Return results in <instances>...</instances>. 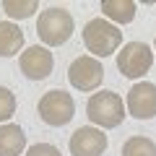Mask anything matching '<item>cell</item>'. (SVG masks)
Here are the masks:
<instances>
[{"label":"cell","instance_id":"1","mask_svg":"<svg viewBox=\"0 0 156 156\" xmlns=\"http://www.w3.org/2000/svg\"><path fill=\"white\" fill-rule=\"evenodd\" d=\"M73 26H76V21H73L70 11H65L60 5H50L47 11L39 13V18H37V34H39V39H42L44 47L65 44L68 39L73 37Z\"/></svg>","mask_w":156,"mask_h":156},{"label":"cell","instance_id":"2","mask_svg":"<svg viewBox=\"0 0 156 156\" xmlns=\"http://www.w3.org/2000/svg\"><path fill=\"white\" fill-rule=\"evenodd\" d=\"M86 117L96 128H120L125 120V101L115 91H96L89 101H86Z\"/></svg>","mask_w":156,"mask_h":156},{"label":"cell","instance_id":"3","mask_svg":"<svg viewBox=\"0 0 156 156\" xmlns=\"http://www.w3.org/2000/svg\"><path fill=\"white\" fill-rule=\"evenodd\" d=\"M83 44L91 52V57H109L122 44V31L107 18H91L83 26Z\"/></svg>","mask_w":156,"mask_h":156},{"label":"cell","instance_id":"4","mask_svg":"<svg viewBox=\"0 0 156 156\" xmlns=\"http://www.w3.org/2000/svg\"><path fill=\"white\" fill-rule=\"evenodd\" d=\"M37 112H39V117H42V122L52 125V128H62V125H68L73 120V115H76V101H73V96L68 94V91L52 89V91H47V94L39 99Z\"/></svg>","mask_w":156,"mask_h":156},{"label":"cell","instance_id":"5","mask_svg":"<svg viewBox=\"0 0 156 156\" xmlns=\"http://www.w3.org/2000/svg\"><path fill=\"white\" fill-rule=\"evenodd\" d=\"M154 65V52L146 42H128L117 52V68L125 78H143Z\"/></svg>","mask_w":156,"mask_h":156},{"label":"cell","instance_id":"6","mask_svg":"<svg viewBox=\"0 0 156 156\" xmlns=\"http://www.w3.org/2000/svg\"><path fill=\"white\" fill-rule=\"evenodd\" d=\"M68 81H70V86L78 89V91H94V89H99L101 81H104V68H101V62L96 60V57L81 55V57H76V60L70 62V68H68Z\"/></svg>","mask_w":156,"mask_h":156},{"label":"cell","instance_id":"7","mask_svg":"<svg viewBox=\"0 0 156 156\" xmlns=\"http://www.w3.org/2000/svg\"><path fill=\"white\" fill-rule=\"evenodd\" d=\"M18 68H21V73L29 81H44L52 73V68H55V57L44 44H31L21 52Z\"/></svg>","mask_w":156,"mask_h":156},{"label":"cell","instance_id":"8","mask_svg":"<svg viewBox=\"0 0 156 156\" xmlns=\"http://www.w3.org/2000/svg\"><path fill=\"white\" fill-rule=\"evenodd\" d=\"M125 109H128L130 117H135V120H151V117H156V83H151V81H138V83L128 91Z\"/></svg>","mask_w":156,"mask_h":156},{"label":"cell","instance_id":"9","mask_svg":"<svg viewBox=\"0 0 156 156\" xmlns=\"http://www.w3.org/2000/svg\"><path fill=\"white\" fill-rule=\"evenodd\" d=\"M70 154L73 156H101L107 151V135L104 130L94 125H83L70 135Z\"/></svg>","mask_w":156,"mask_h":156},{"label":"cell","instance_id":"10","mask_svg":"<svg viewBox=\"0 0 156 156\" xmlns=\"http://www.w3.org/2000/svg\"><path fill=\"white\" fill-rule=\"evenodd\" d=\"M26 151V133L21 125H0V156H21Z\"/></svg>","mask_w":156,"mask_h":156},{"label":"cell","instance_id":"11","mask_svg":"<svg viewBox=\"0 0 156 156\" xmlns=\"http://www.w3.org/2000/svg\"><path fill=\"white\" fill-rule=\"evenodd\" d=\"M135 11H138V5H135L133 0H101V13L115 26L130 23L135 18Z\"/></svg>","mask_w":156,"mask_h":156},{"label":"cell","instance_id":"12","mask_svg":"<svg viewBox=\"0 0 156 156\" xmlns=\"http://www.w3.org/2000/svg\"><path fill=\"white\" fill-rule=\"evenodd\" d=\"M23 47V31L13 21H0V57H11Z\"/></svg>","mask_w":156,"mask_h":156},{"label":"cell","instance_id":"13","mask_svg":"<svg viewBox=\"0 0 156 156\" xmlns=\"http://www.w3.org/2000/svg\"><path fill=\"white\" fill-rule=\"evenodd\" d=\"M122 156H156V143L146 135H133L125 140Z\"/></svg>","mask_w":156,"mask_h":156},{"label":"cell","instance_id":"14","mask_svg":"<svg viewBox=\"0 0 156 156\" xmlns=\"http://www.w3.org/2000/svg\"><path fill=\"white\" fill-rule=\"evenodd\" d=\"M39 8L37 0H5L3 11L8 18H31V13Z\"/></svg>","mask_w":156,"mask_h":156},{"label":"cell","instance_id":"15","mask_svg":"<svg viewBox=\"0 0 156 156\" xmlns=\"http://www.w3.org/2000/svg\"><path fill=\"white\" fill-rule=\"evenodd\" d=\"M13 112H16V94L5 86H0V122L5 125V120H11Z\"/></svg>","mask_w":156,"mask_h":156},{"label":"cell","instance_id":"16","mask_svg":"<svg viewBox=\"0 0 156 156\" xmlns=\"http://www.w3.org/2000/svg\"><path fill=\"white\" fill-rule=\"evenodd\" d=\"M26 156H62L52 143H34L31 148H26Z\"/></svg>","mask_w":156,"mask_h":156}]
</instances>
